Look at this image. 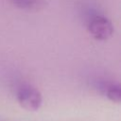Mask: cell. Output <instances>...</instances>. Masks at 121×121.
I'll return each mask as SVG.
<instances>
[{
	"mask_svg": "<svg viewBox=\"0 0 121 121\" xmlns=\"http://www.w3.org/2000/svg\"><path fill=\"white\" fill-rule=\"evenodd\" d=\"M16 97L21 107L27 111H37L41 108L43 103L40 91L29 84L21 85L17 90Z\"/></svg>",
	"mask_w": 121,
	"mask_h": 121,
	"instance_id": "6da1fadb",
	"label": "cell"
},
{
	"mask_svg": "<svg viewBox=\"0 0 121 121\" xmlns=\"http://www.w3.org/2000/svg\"><path fill=\"white\" fill-rule=\"evenodd\" d=\"M88 31L95 39L105 41L112 35L113 26L108 18L101 15H96L89 21Z\"/></svg>",
	"mask_w": 121,
	"mask_h": 121,
	"instance_id": "7a4b0ae2",
	"label": "cell"
},
{
	"mask_svg": "<svg viewBox=\"0 0 121 121\" xmlns=\"http://www.w3.org/2000/svg\"><path fill=\"white\" fill-rule=\"evenodd\" d=\"M101 92L112 102L119 103L121 100V88L118 83L103 82L100 85Z\"/></svg>",
	"mask_w": 121,
	"mask_h": 121,
	"instance_id": "3957f363",
	"label": "cell"
},
{
	"mask_svg": "<svg viewBox=\"0 0 121 121\" xmlns=\"http://www.w3.org/2000/svg\"><path fill=\"white\" fill-rule=\"evenodd\" d=\"M11 2L23 9H36L42 6V0H11Z\"/></svg>",
	"mask_w": 121,
	"mask_h": 121,
	"instance_id": "277c9868",
	"label": "cell"
}]
</instances>
